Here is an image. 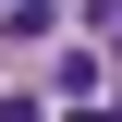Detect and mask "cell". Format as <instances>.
<instances>
[{
    "mask_svg": "<svg viewBox=\"0 0 122 122\" xmlns=\"http://www.w3.org/2000/svg\"><path fill=\"white\" fill-rule=\"evenodd\" d=\"M86 37H110V86H122V0H86Z\"/></svg>",
    "mask_w": 122,
    "mask_h": 122,
    "instance_id": "6da1fadb",
    "label": "cell"
}]
</instances>
